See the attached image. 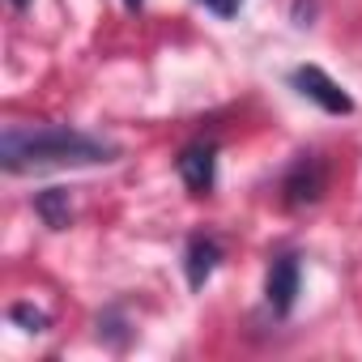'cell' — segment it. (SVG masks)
Segmentation results:
<instances>
[{
    "instance_id": "obj_9",
    "label": "cell",
    "mask_w": 362,
    "mask_h": 362,
    "mask_svg": "<svg viewBox=\"0 0 362 362\" xmlns=\"http://www.w3.org/2000/svg\"><path fill=\"white\" fill-rule=\"evenodd\" d=\"M201 5H205L209 13H218V18H235L243 0H201Z\"/></svg>"
},
{
    "instance_id": "obj_2",
    "label": "cell",
    "mask_w": 362,
    "mask_h": 362,
    "mask_svg": "<svg viewBox=\"0 0 362 362\" xmlns=\"http://www.w3.org/2000/svg\"><path fill=\"white\" fill-rule=\"evenodd\" d=\"M290 81H294V90L303 94V98H311L315 107H324L328 115H349L354 111V98L324 73V69H315V64H303V69H294L290 73Z\"/></svg>"
},
{
    "instance_id": "obj_6",
    "label": "cell",
    "mask_w": 362,
    "mask_h": 362,
    "mask_svg": "<svg viewBox=\"0 0 362 362\" xmlns=\"http://www.w3.org/2000/svg\"><path fill=\"white\" fill-rule=\"evenodd\" d=\"M218 264H222V243H218V239H209V235H197V239L188 243V252H184L188 286H192V290H201V286L218 273Z\"/></svg>"
},
{
    "instance_id": "obj_5",
    "label": "cell",
    "mask_w": 362,
    "mask_h": 362,
    "mask_svg": "<svg viewBox=\"0 0 362 362\" xmlns=\"http://www.w3.org/2000/svg\"><path fill=\"white\" fill-rule=\"evenodd\" d=\"M298 286H303V269H298V256H277L269 264V281H264V303L273 315H290L294 298H298Z\"/></svg>"
},
{
    "instance_id": "obj_3",
    "label": "cell",
    "mask_w": 362,
    "mask_h": 362,
    "mask_svg": "<svg viewBox=\"0 0 362 362\" xmlns=\"http://www.w3.org/2000/svg\"><path fill=\"white\" fill-rule=\"evenodd\" d=\"M175 170L197 197L214 192V184H218V145L214 141H192L184 153L175 158Z\"/></svg>"
},
{
    "instance_id": "obj_7",
    "label": "cell",
    "mask_w": 362,
    "mask_h": 362,
    "mask_svg": "<svg viewBox=\"0 0 362 362\" xmlns=\"http://www.w3.org/2000/svg\"><path fill=\"white\" fill-rule=\"evenodd\" d=\"M35 214H39L52 230H64V226H69V218H73L69 192H64V188H47V192H39V197H35Z\"/></svg>"
},
{
    "instance_id": "obj_8",
    "label": "cell",
    "mask_w": 362,
    "mask_h": 362,
    "mask_svg": "<svg viewBox=\"0 0 362 362\" xmlns=\"http://www.w3.org/2000/svg\"><path fill=\"white\" fill-rule=\"evenodd\" d=\"M9 315H13V320H26V324H30V332H43V328H47V315H43V311H30V307H13Z\"/></svg>"
},
{
    "instance_id": "obj_4",
    "label": "cell",
    "mask_w": 362,
    "mask_h": 362,
    "mask_svg": "<svg viewBox=\"0 0 362 362\" xmlns=\"http://www.w3.org/2000/svg\"><path fill=\"white\" fill-rule=\"evenodd\" d=\"M324 162L315 158V153H303L290 170H286V179H281V192H286V205H315L320 197H324Z\"/></svg>"
},
{
    "instance_id": "obj_10",
    "label": "cell",
    "mask_w": 362,
    "mask_h": 362,
    "mask_svg": "<svg viewBox=\"0 0 362 362\" xmlns=\"http://www.w3.org/2000/svg\"><path fill=\"white\" fill-rule=\"evenodd\" d=\"M124 5H128V9H141V0H124Z\"/></svg>"
},
{
    "instance_id": "obj_11",
    "label": "cell",
    "mask_w": 362,
    "mask_h": 362,
    "mask_svg": "<svg viewBox=\"0 0 362 362\" xmlns=\"http://www.w3.org/2000/svg\"><path fill=\"white\" fill-rule=\"evenodd\" d=\"M26 5H30V0H13V9H26Z\"/></svg>"
},
{
    "instance_id": "obj_1",
    "label": "cell",
    "mask_w": 362,
    "mask_h": 362,
    "mask_svg": "<svg viewBox=\"0 0 362 362\" xmlns=\"http://www.w3.org/2000/svg\"><path fill=\"white\" fill-rule=\"evenodd\" d=\"M115 145L103 136H90L81 128L69 124H9L0 136V166L9 175H26V170H52V166H98V162H115Z\"/></svg>"
}]
</instances>
